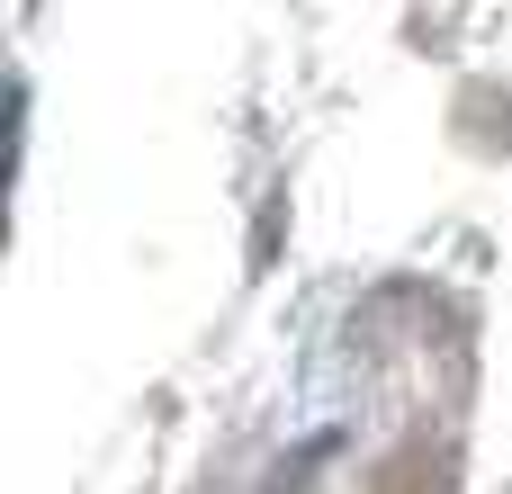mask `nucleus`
Masks as SVG:
<instances>
[{
	"label": "nucleus",
	"mask_w": 512,
	"mask_h": 494,
	"mask_svg": "<svg viewBox=\"0 0 512 494\" xmlns=\"http://www.w3.org/2000/svg\"><path fill=\"white\" fill-rule=\"evenodd\" d=\"M270 494H297V468H288V477H270Z\"/></svg>",
	"instance_id": "obj_1"
}]
</instances>
